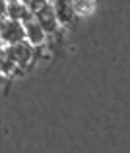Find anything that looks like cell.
I'll return each instance as SVG.
<instances>
[{
  "instance_id": "cell-3",
  "label": "cell",
  "mask_w": 130,
  "mask_h": 153,
  "mask_svg": "<svg viewBox=\"0 0 130 153\" xmlns=\"http://www.w3.org/2000/svg\"><path fill=\"white\" fill-rule=\"evenodd\" d=\"M35 19L39 22V25L43 27V31L47 35H55L56 31H58V19H56L55 16V8H52V4L49 2L47 6H43L39 12H35Z\"/></svg>"
},
{
  "instance_id": "cell-13",
  "label": "cell",
  "mask_w": 130,
  "mask_h": 153,
  "mask_svg": "<svg viewBox=\"0 0 130 153\" xmlns=\"http://www.w3.org/2000/svg\"><path fill=\"white\" fill-rule=\"evenodd\" d=\"M0 76H2V72H0Z\"/></svg>"
},
{
  "instance_id": "cell-5",
  "label": "cell",
  "mask_w": 130,
  "mask_h": 153,
  "mask_svg": "<svg viewBox=\"0 0 130 153\" xmlns=\"http://www.w3.org/2000/svg\"><path fill=\"white\" fill-rule=\"evenodd\" d=\"M23 29H25V39L31 43L33 47H39L45 43V39H47V33L43 31V27L39 25L37 19H29V22H23Z\"/></svg>"
},
{
  "instance_id": "cell-10",
  "label": "cell",
  "mask_w": 130,
  "mask_h": 153,
  "mask_svg": "<svg viewBox=\"0 0 130 153\" xmlns=\"http://www.w3.org/2000/svg\"><path fill=\"white\" fill-rule=\"evenodd\" d=\"M6 6H8L6 0H0V16L2 18H6Z\"/></svg>"
},
{
  "instance_id": "cell-12",
  "label": "cell",
  "mask_w": 130,
  "mask_h": 153,
  "mask_svg": "<svg viewBox=\"0 0 130 153\" xmlns=\"http://www.w3.org/2000/svg\"><path fill=\"white\" fill-rule=\"evenodd\" d=\"M6 2H16V0H6Z\"/></svg>"
},
{
  "instance_id": "cell-8",
  "label": "cell",
  "mask_w": 130,
  "mask_h": 153,
  "mask_svg": "<svg viewBox=\"0 0 130 153\" xmlns=\"http://www.w3.org/2000/svg\"><path fill=\"white\" fill-rule=\"evenodd\" d=\"M93 0H72V6H74L76 14H89L93 10Z\"/></svg>"
},
{
  "instance_id": "cell-11",
  "label": "cell",
  "mask_w": 130,
  "mask_h": 153,
  "mask_svg": "<svg viewBox=\"0 0 130 153\" xmlns=\"http://www.w3.org/2000/svg\"><path fill=\"white\" fill-rule=\"evenodd\" d=\"M2 23H4V18L0 16V29H2Z\"/></svg>"
},
{
  "instance_id": "cell-6",
  "label": "cell",
  "mask_w": 130,
  "mask_h": 153,
  "mask_svg": "<svg viewBox=\"0 0 130 153\" xmlns=\"http://www.w3.org/2000/svg\"><path fill=\"white\" fill-rule=\"evenodd\" d=\"M6 18L10 19H19V22H29V19L35 18L33 12H29L25 8V4L22 2V0H16V2H8L6 6Z\"/></svg>"
},
{
  "instance_id": "cell-1",
  "label": "cell",
  "mask_w": 130,
  "mask_h": 153,
  "mask_svg": "<svg viewBox=\"0 0 130 153\" xmlns=\"http://www.w3.org/2000/svg\"><path fill=\"white\" fill-rule=\"evenodd\" d=\"M4 49H6L8 56L16 62L18 68H27V64H31L35 58V47L27 39H23L19 43H14V45H6Z\"/></svg>"
},
{
  "instance_id": "cell-2",
  "label": "cell",
  "mask_w": 130,
  "mask_h": 153,
  "mask_svg": "<svg viewBox=\"0 0 130 153\" xmlns=\"http://www.w3.org/2000/svg\"><path fill=\"white\" fill-rule=\"evenodd\" d=\"M0 39H2L4 45H14L25 39V29H23V23L19 19H10L4 18L2 29H0Z\"/></svg>"
},
{
  "instance_id": "cell-4",
  "label": "cell",
  "mask_w": 130,
  "mask_h": 153,
  "mask_svg": "<svg viewBox=\"0 0 130 153\" xmlns=\"http://www.w3.org/2000/svg\"><path fill=\"white\" fill-rule=\"evenodd\" d=\"M52 8H55V16H56L60 25H68L76 18L72 0H52Z\"/></svg>"
},
{
  "instance_id": "cell-7",
  "label": "cell",
  "mask_w": 130,
  "mask_h": 153,
  "mask_svg": "<svg viewBox=\"0 0 130 153\" xmlns=\"http://www.w3.org/2000/svg\"><path fill=\"white\" fill-rule=\"evenodd\" d=\"M14 68H16V62L10 58V56H8L6 49H2V47H0V72H2L4 76H12Z\"/></svg>"
},
{
  "instance_id": "cell-9",
  "label": "cell",
  "mask_w": 130,
  "mask_h": 153,
  "mask_svg": "<svg viewBox=\"0 0 130 153\" xmlns=\"http://www.w3.org/2000/svg\"><path fill=\"white\" fill-rule=\"evenodd\" d=\"M22 2L25 4V8H27V10L35 14V12H39L43 6H47V4L51 2V0H22Z\"/></svg>"
}]
</instances>
